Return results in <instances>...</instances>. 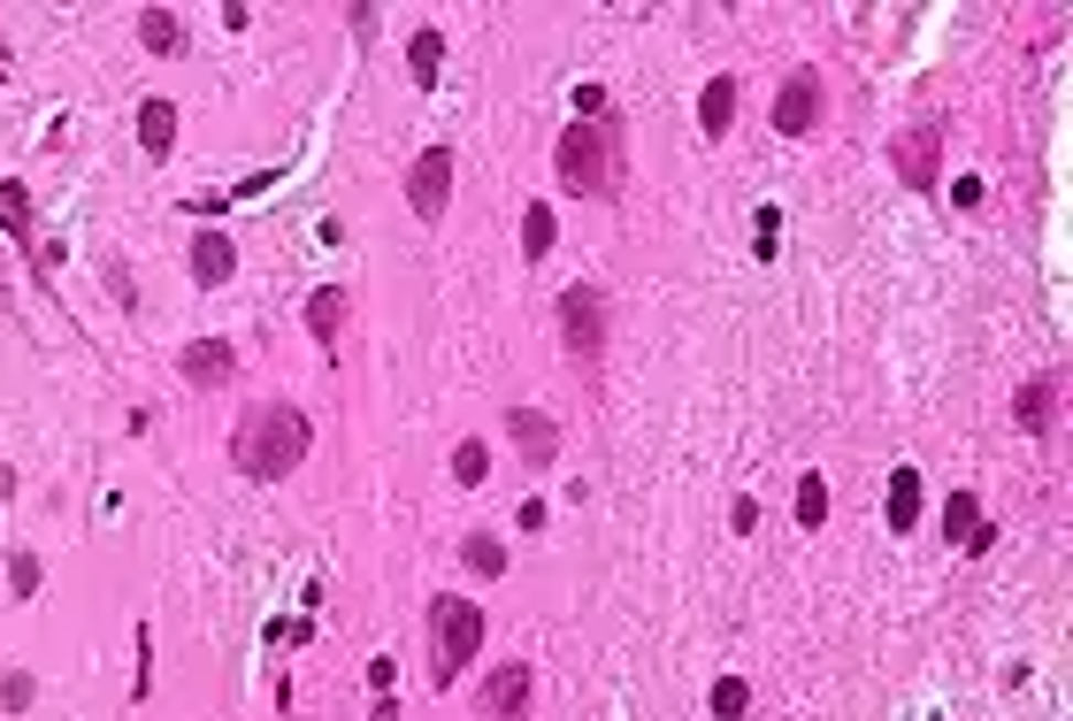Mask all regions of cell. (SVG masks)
<instances>
[{
  "label": "cell",
  "mask_w": 1073,
  "mask_h": 721,
  "mask_svg": "<svg viewBox=\"0 0 1073 721\" xmlns=\"http://www.w3.org/2000/svg\"><path fill=\"white\" fill-rule=\"evenodd\" d=\"M307 415L300 407H285V399H269V407H254L238 430H230V469L238 476H254V484H277V476H292L307 461Z\"/></svg>",
  "instance_id": "cell-1"
},
{
  "label": "cell",
  "mask_w": 1073,
  "mask_h": 721,
  "mask_svg": "<svg viewBox=\"0 0 1073 721\" xmlns=\"http://www.w3.org/2000/svg\"><path fill=\"white\" fill-rule=\"evenodd\" d=\"M552 170L568 192L583 200H607L621 192V116H599V123H568L560 147H552Z\"/></svg>",
  "instance_id": "cell-2"
},
{
  "label": "cell",
  "mask_w": 1073,
  "mask_h": 721,
  "mask_svg": "<svg viewBox=\"0 0 1073 721\" xmlns=\"http://www.w3.org/2000/svg\"><path fill=\"white\" fill-rule=\"evenodd\" d=\"M430 629H438V653H430L438 668H430V684L446 691L460 668L483 653V606H475V599H430Z\"/></svg>",
  "instance_id": "cell-3"
},
{
  "label": "cell",
  "mask_w": 1073,
  "mask_h": 721,
  "mask_svg": "<svg viewBox=\"0 0 1073 721\" xmlns=\"http://www.w3.org/2000/svg\"><path fill=\"white\" fill-rule=\"evenodd\" d=\"M560 338H568V354H583V360L607 354V292L599 284H568L560 292Z\"/></svg>",
  "instance_id": "cell-4"
},
{
  "label": "cell",
  "mask_w": 1073,
  "mask_h": 721,
  "mask_svg": "<svg viewBox=\"0 0 1073 721\" xmlns=\"http://www.w3.org/2000/svg\"><path fill=\"white\" fill-rule=\"evenodd\" d=\"M529 691H537V668L529 660H498L491 684L475 691V714L483 721H529Z\"/></svg>",
  "instance_id": "cell-5"
},
{
  "label": "cell",
  "mask_w": 1073,
  "mask_h": 721,
  "mask_svg": "<svg viewBox=\"0 0 1073 721\" xmlns=\"http://www.w3.org/2000/svg\"><path fill=\"white\" fill-rule=\"evenodd\" d=\"M446 200H453V147H430V154H415V170H407V207H415L422 223H446Z\"/></svg>",
  "instance_id": "cell-6"
},
{
  "label": "cell",
  "mask_w": 1073,
  "mask_h": 721,
  "mask_svg": "<svg viewBox=\"0 0 1073 721\" xmlns=\"http://www.w3.org/2000/svg\"><path fill=\"white\" fill-rule=\"evenodd\" d=\"M774 131L782 139H813L820 131V69H790L774 93Z\"/></svg>",
  "instance_id": "cell-7"
},
{
  "label": "cell",
  "mask_w": 1073,
  "mask_h": 721,
  "mask_svg": "<svg viewBox=\"0 0 1073 721\" xmlns=\"http://www.w3.org/2000/svg\"><path fill=\"white\" fill-rule=\"evenodd\" d=\"M1059 407H1066V368H1051V376H1028L1012 415H1020V430H1028V438H1051V430H1059Z\"/></svg>",
  "instance_id": "cell-8"
},
{
  "label": "cell",
  "mask_w": 1073,
  "mask_h": 721,
  "mask_svg": "<svg viewBox=\"0 0 1073 721\" xmlns=\"http://www.w3.org/2000/svg\"><path fill=\"white\" fill-rule=\"evenodd\" d=\"M890 162H898V177L913 184V192H927V184H935V162H943V131H935V123H913V131H898Z\"/></svg>",
  "instance_id": "cell-9"
},
{
  "label": "cell",
  "mask_w": 1073,
  "mask_h": 721,
  "mask_svg": "<svg viewBox=\"0 0 1073 721\" xmlns=\"http://www.w3.org/2000/svg\"><path fill=\"white\" fill-rule=\"evenodd\" d=\"M176 368H184V384H200V391H223V384L238 376V354H230V338H192V346L176 354Z\"/></svg>",
  "instance_id": "cell-10"
},
{
  "label": "cell",
  "mask_w": 1073,
  "mask_h": 721,
  "mask_svg": "<svg viewBox=\"0 0 1073 721\" xmlns=\"http://www.w3.org/2000/svg\"><path fill=\"white\" fill-rule=\"evenodd\" d=\"M506 430H514V445H522V461H529V469H552V453H560V422H552V415L514 407V415H506Z\"/></svg>",
  "instance_id": "cell-11"
},
{
  "label": "cell",
  "mask_w": 1073,
  "mask_h": 721,
  "mask_svg": "<svg viewBox=\"0 0 1073 721\" xmlns=\"http://www.w3.org/2000/svg\"><path fill=\"white\" fill-rule=\"evenodd\" d=\"M0 230H8L15 246H31V269H39V284H54V269H46L39 238H31V192H23V184H8V177H0Z\"/></svg>",
  "instance_id": "cell-12"
},
{
  "label": "cell",
  "mask_w": 1073,
  "mask_h": 721,
  "mask_svg": "<svg viewBox=\"0 0 1073 721\" xmlns=\"http://www.w3.org/2000/svg\"><path fill=\"white\" fill-rule=\"evenodd\" d=\"M943 538L958 545V552H981V545L997 538V530H989V515H981V499H974V492H951V507H943Z\"/></svg>",
  "instance_id": "cell-13"
},
{
  "label": "cell",
  "mask_w": 1073,
  "mask_h": 721,
  "mask_svg": "<svg viewBox=\"0 0 1073 721\" xmlns=\"http://www.w3.org/2000/svg\"><path fill=\"white\" fill-rule=\"evenodd\" d=\"M230 269H238V246H230L223 230H200V238H192V277H200V284L215 292V284L230 277Z\"/></svg>",
  "instance_id": "cell-14"
},
{
  "label": "cell",
  "mask_w": 1073,
  "mask_h": 721,
  "mask_svg": "<svg viewBox=\"0 0 1073 721\" xmlns=\"http://www.w3.org/2000/svg\"><path fill=\"white\" fill-rule=\"evenodd\" d=\"M139 46L161 54V62L184 54V23H176V8H139Z\"/></svg>",
  "instance_id": "cell-15"
},
{
  "label": "cell",
  "mask_w": 1073,
  "mask_h": 721,
  "mask_svg": "<svg viewBox=\"0 0 1073 721\" xmlns=\"http://www.w3.org/2000/svg\"><path fill=\"white\" fill-rule=\"evenodd\" d=\"M729 123H737V77H713L698 93V131L706 139H729Z\"/></svg>",
  "instance_id": "cell-16"
},
{
  "label": "cell",
  "mask_w": 1073,
  "mask_h": 721,
  "mask_svg": "<svg viewBox=\"0 0 1073 721\" xmlns=\"http://www.w3.org/2000/svg\"><path fill=\"white\" fill-rule=\"evenodd\" d=\"M337 323H345V284L307 292V331H314V346H337Z\"/></svg>",
  "instance_id": "cell-17"
},
{
  "label": "cell",
  "mask_w": 1073,
  "mask_h": 721,
  "mask_svg": "<svg viewBox=\"0 0 1073 721\" xmlns=\"http://www.w3.org/2000/svg\"><path fill=\"white\" fill-rule=\"evenodd\" d=\"M169 139H176V100H161V93H153V100H139V147L161 162V154H169Z\"/></svg>",
  "instance_id": "cell-18"
},
{
  "label": "cell",
  "mask_w": 1073,
  "mask_h": 721,
  "mask_svg": "<svg viewBox=\"0 0 1073 721\" xmlns=\"http://www.w3.org/2000/svg\"><path fill=\"white\" fill-rule=\"evenodd\" d=\"M882 523L905 538L920 523V469H890V507H882Z\"/></svg>",
  "instance_id": "cell-19"
},
{
  "label": "cell",
  "mask_w": 1073,
  "mask_h": 721,
  "mask_svg": "<svg viewBox=\"0 0 1073 721\" xmlns=\"http://www.w3.org/2000/svg\"><path fill=\"white\" fill-rule=\"evenodd\" d=\"M407 69H415V85H438V69H446V31H415L407 39Z\"/></svg>",
  "instance_id": "cell-20"
},
{
  "label": "cell",
  "mask_w": 1073,
  "mask_h": 721,
  "mask_svg": "<svg viewBox=\"0 0 1073 721\" xmlns=\"http://www.w3.org/2000/svg\"><path fill=\"white\" fill-rule=\"evenodd\" d=\"M552 230H560V223H552V207H545V200H529V207H522V261H545V254H552Z\"/></svg>",
  "instance_id": "cell-21"
},
{
  "label": "cell",
  "mask_w": 1073,
  "mask_h": 721,
  "mask_svg": "<svg viewBox=\"0 0 1073 721\" xmlns=\"http://www.w3.org/2000/svg\"><path fill=\"white\" fill-rule=\"evenodd\" d=\"M706 707H713V721H744L752 714V684H744V676H721V684L706 691Z\"/></svg>",
  "instance_id": "cell-22"
},
{
  "label": "cell",
  "mask_w": 1073,
  "mask_h": 721,
  "mask_svg": "<svg viewBox=\"0 0 1073 721\" xmlns=\"http://www.w3.org/2000/svg\"><path fill=\"white\" fill-rule=\"evenodd\" d=\"M453 484H468V492L491 484V445H483V438H460L453 445Z\"/></svg>",
  "instance_id": "cell-23"
},
{
  "label": "cell",
  "mask_w": 1073,
  "mask_h": 721,
  "mask_svg": "<svg viewBox=\"0 0 1073 721\" xmlns=\"http://www.w3.org/2000/svg\"><path fill=\"white\" fill-rule=\"evenodd\" d=\"M460 560H468L475 575H506V545L491 538V530H483V538H468V545H460Z\"/></svg>",
  "instance_id": "cell-24"
},
{
  "label": "cell",
  "mask_w": 1073,
  "mask_h": 721,
  "mask_svg": "<svg viewBox=\"0 0 1073 721\" xmlns=\"http://www.w3.org/2000/svg\"><path fill=\"white\" fill-rule=\"evenodd\" d=\"M797 523H805V530L828 523V484H820V476H797Z\"/></svg>",
  "instance_id": "cell-25"
},
{
  "label": "cell",
  "mask_w": 1073,
  "mask_h": 721,
  "mask_svg": "<svg viewBox=\"0 0 1073 721\" xmlns=\"http://www.w3.org/2000/svg\"><path fill=\"white\" fill-rule=\"evenodd\" d=\"M8 591L15 599H39V560L31 552H8Z\"/></svg>",
  "instance_id": "cell-26"
},
{
  "label": "cell",
  "mask_w": 1073,
  "mask_h": 721,
  "mask_svg": "<svg viewBox=\"0 0 1073 721\" xmlns=\"http://www.w3.org/2000/svg\"><path fill=\"white\" fill-rule=\"evenodd\" d=\"M31 691H39V684H31V676H23V668H15V676H8V684H0V707H8V714H23V707H31Z\"/></svg>",
  "instance_id": "cell-27"
},
{
  "label": "cell",
  "mask_w": 1073,
  "mask_h": 721,
  "mask_svg": "<svg viewBox=\"0 0 1073 721\" xmlns=\"http://www.w3.org/2000/svg\"><path fill=\"white\" fill-rule=\"evenodd\" d=\"M576 108H583V123H599L607 116V85H576Z\"/></svg>",
  "instance_id": "cell-28"
},
{
  "label": "cell",
  "mask_w": 1073,
  "mask_h": 721,
  "mask_svg": "<svg viewBox=\"0 0 1073 721\" xmlns=\"http://www.w3.org/2000/svg\"><path fill=\"white\" fill-rule=\"evenodd\" d=\"M729 530L752 538V530H760V499H737V507H729Z\"/></svg>",
  "instance_id": "cell-29"
},
{
  "label": "cell",
  "mask_w": 1073,
  "mask_h": 721,
  "mask_svg": "<svg viewBox=\"0 0 1073 721\" xmlns=\"http://www.w3.org/2000/svg\"><path fill=\"white\" fill-rule=\"evenodd\" d=\"M774 230H782V215H774V207H760V261L774 254Z\"/></svg>",
  "instance_id": "cell-30"
},
{
  "label": "cell",
  "mask_w": 1073,
  "mask_h": 721,
  "mask_svg": "<svg viewBox=\"0 0 1073 721\" xmlns=\"http://www.w3.org/2000/svg\"><path fill=\"white\" fill-rule=\"evenodd\" d=\"M368 721H399V707H391V699H376V714H368Z\"/></svg>",
  "instance_id": "cell-31"
},
{
  "label": "cell",
  "mask_w": 1073,
  "mask_h": 721,
  "mask_svg": "<svg viewBox=\"0 0 1073 721\" xmlns=\"http://www.w3.org/2000/svg\"><path fill=\"white\" fill-rule=\"evenodd\" d=\"M0 77H8V39H0Z\"/></svg>",
  "instance_id": "cell-32"
}]
</instances>
